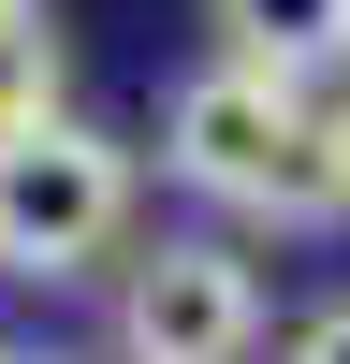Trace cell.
I'll return each instance as SVG.
<instances>
[{
    "label": "cell",
    "mask_w": 350,
    "mask_h": 364,
    "mask_svg": "<svg viewBox=\"0 0 350 364\" xmlns=\"http://www.w3.org/2000/svg\"><path fill=\"white\" fill-rule=\"evenodd\" d=\"M161 175H175L190 204H219V219H262V233L350 219L336 132H321V87L262 73V58H219V44L161 87Z\"/></svg>",
    "instance_id": "6da1fadb"
},
{
    "label": "cell",
    "mask_w": 350,
    "mask_h": 364,
    "mask_svg": "<svg viewBox=\"0 0 350 364\" xmlns=\"http://www.w3.org/2000/svg\"><path fill=\"white\" fill-rule=\"evenodd\" d=\"M132 233H146V161L102 117H44L0 146V277H29V291L102 277Z\"/></svg>",
    "instance_id": "7a4b0ae2"
},
{
    "label": "cell",
    "mask_w": 350,
    "mask_h": 364,
    "mask_svg": "<svg viewBox=\"0 0 350 364\" xmlns=\"http://www.w3.org/2000/svg\"><path fill=\"white\" fill-rule=\"evenodd\" d=\"M117 277V364H248L262 350V262L233 233H132Z\"/></svg>",
    "instance_id": "3957f363"
},
{
    "label": "cell",
    "mask_w": 350,
    "mask_h": 364,
    "mask_svg": "<svg viewBox=\"0 0 350 364\" xmlns=\"http://www.w3.org/2000/svg\"><path fill=\"white\" fill-rule=\"evenodd\" d=\"M219 58H262L292 87H350V0H204Z\"/></svg>",
    "instance_id": "277c9868"
},
{
    "label": "cell",
    "mask_w": 350,
    "mask_h": 364,
    "mask_svg": "<svg viewBox=\"0 0 350 364\" xmlns=\"http://www.w3.org/2000/svg\"><path fill=\"white\" fill-rule=\"evenodd\" d=\"M44 117H73V44H58L44 0H0V146L44 132Z\"/></svg>",
    "instance_id": "5b68a950"
},
{
    "label": "cell",
    "mask_w": 350,
    "mask_h": 364,
    "mask_svg": "<svg viewBox=\"0 0 350 364\" xmlns=\"http://www.w3.org/2000/svg\"><path fill=\"white\" fill-rule=\"evenodd\" d=\"M277 364H350V291H336V306H307V321H292V336H277Z\"/></svg>",
    "instance_id": "8992f818"
},
{
    "label": "cell",
    "mask_w": 350,
    "mask_h": 364,
    "mask_svg": "<svg viewBox=\"0 0 350 364\" xmlns=\"http://www.w3.org/2000/svg\"><path fill=\"white\" fill-rule=\"evenodd\" d=\"M321 132H336V190H350V87H321Z\"/></svg>",
    "instance_id": "52a82bcc"
},
{
    "label": "cell",
    "mask_w": 350,
    "mask_h": 364,
    "mask_svg": "<svg viewBox=\"0 0 350 364\" xmlns=\"http://www.w3.org/2000/svg\"><path fill=\"white\" fill-rule=\"evenodd\" d=\"M0 364H58V350H15V336H0Z\"/></svg>",
    "instance_id": "ba28073f"
}]
</instances>
